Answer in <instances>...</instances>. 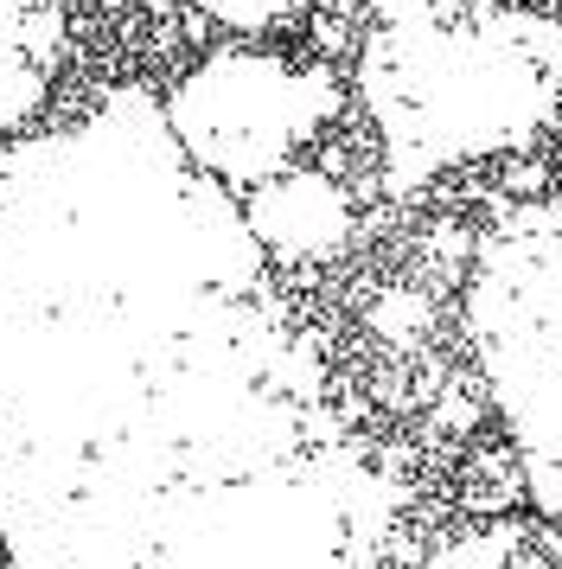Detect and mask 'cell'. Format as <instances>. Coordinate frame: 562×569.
I'll return each instance as SVG.
<instances>
[{
	"mask_svg": "<svg viewBox=\"0 0 562 569\" xmlns=\"http://www.w3.org/2000/svg\"><path fill=\"white\" fill-rule=\"evenodd\" d=\"M250 231L275 257H294V262L332 257L352 231V199L327 173H275L250 199Z\"/></svg>",
	"mask_w": 562,
	"mask_h": 569,
	"instance_id": "obj_1",
	"label": "cell"
},
{
	"mask_svg": "<svg viewBox=\"0 0 562 569\" xmlns=\"http://www.w3.org/2000/svg\"><path fill=\"white\" fill-rule=\"evenodd\" d=\"M204 13L230 32H275V27H294L307 20L313 0H199Z\"/></svg>",
	"mask_w": 562,
	"mask_h": 569,
	"instance_id": "obj_2",
	"label": "cell"
},
{
	"mask_svg": "<svg viewBox=\"0 0 562 569\" xmlns=\"http://www.w3.org/2000/svg\"><path fill=\"white\" fill-rule=\"evenodd\" d=\"M371 327H378L383 339L409 346V339L429 327V295H415V288H390L378 308H371Z\"/></svg>",
	"mask_w": 562,
	"mask_h": 569,
	"instance_id": "obj_3",
	"label": "cell"
},
{
	"mask_svg": "<svg viewBox=\"0 0 562 569\" xmlns=\"http://www.w3.org/2000/svg\"><path fill=\"white\" fill-rule=\"evenodd\" d=\"M141 7H153V13H173L179 0H141Z\"/></svg>",
	"mask_w": 562,
	"mask_h": 569,
	"instance_id": "obj_4",
	"label": "cell"
},
{
	"mask_svg": "<svg viewBox=\"0 0 562 569\" xmlns=\"http://www.w3.org/2000/svg\"><path fill=\"white\" fill-rule=\"evenodd\" d=\"M550 13H556V20H562V0H550Z\"/></svg>",
	"mask_w": 562,
	"mask_h": 569,
	"instance_id": "obj_5",
	"label": "cell"
},
{
	"mask_svg": "<svg viewBox=\"0 0 562 569\" xmlns=\"http://www.w3.org/2000/svg\"><path fill=\"white\" fill-rule=\"evenodd\" d=\"M556 173H562V154H556Z\"/></svg>",
	"mask_w": 562,
	"mask_h": 569,
	"instance_id": "obj_6",
	"label": "cell"
}]
</instances>
